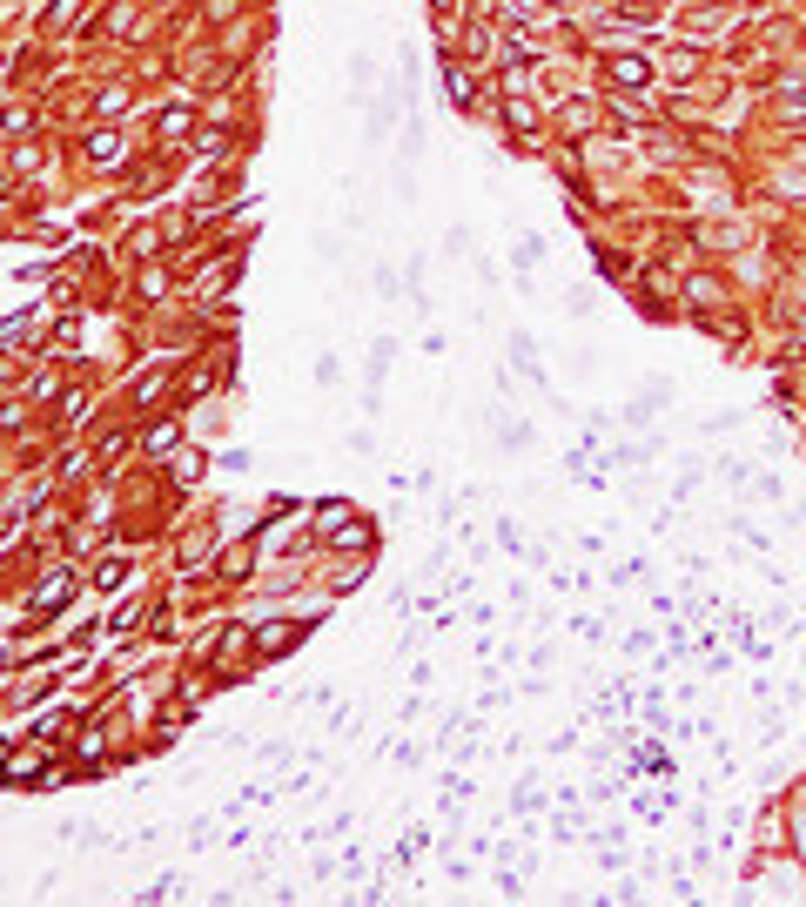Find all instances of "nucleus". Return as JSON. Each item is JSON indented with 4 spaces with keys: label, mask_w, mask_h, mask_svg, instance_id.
<instances>
[{
    "label": "nucleus",
    "mask_w": 806,
    "mask_h": 907,
    "mask_svg": "<svg viewBox=\"0 0 806 907\" xmlns=\"http://www.w3.org/2000/svg\"><path fill=\"white\" fill-rule=\"evenodd\" d=\"M303 639H310V619H276V625H255V653H263V659L296 653Z\"/></svg>",
    "instance_id": "f257e3e1"
},
{
    "label": "nucleus",
    "mask_w": 806,
    "mask_h": 907,
    "mask_svg": "<svg viewBox=\"0 0 806 907\" xmlns=\"http://www.w3.org/2000/svg\"><path fill=\"white\" fill-rule=\"evenodd\" d=\"M67 598H75V564H61V572H47L41 585H34V605H27V625L47 619V612H61Z\"/></svg>",
    "instance_id": "f03ea898"
},
{
    "label": "nucleus",
    "mask_w": 806,
    "mask_h": 907,
    "mask_svg": "<svg viewBox=\"0 0 806 907\" xmlns=\"http://www.w3.org/2000/svg\"><path fill=\"white\" fill-rule=\"evenodd\" d=\"M443 95H451L457 115H484V95H477V81H471L457 61H443Z\"/></svg>",
    "instance_id": "7ed1b4c3"
},
{
    "label": "nucleus",
    "mask_w": 806,
    "mask_h": 907,
    "mask_svg": "<svg viewBox=\"0 0 806 907\" xmlns=\"http://www.w3.org/2000/svg\"><path fill=\"white\" fill-rule=\"evenodd\" d=\"M323 544H336V552H376V524L350 511L343 524H330V538H323Z\"/></svg>",
    "instance_id": "20e7f679"
},
{
    "label": "nucleus",
    "mask_w": 806,
    "mask_h": 907,
    "mask_svg": "<svg viewBox=\"0 0 806 907\" xmlns=\"http://www.w3.org/2000/svg\"><path fill=\"white\" fill-rule=\"evenodd\" d=\"M142 451H148V457H175V451H182V417H148Z\"/></svg>",
    "instance_id": "39448f33"
},
{
    "label": "nucleus",
    "mask_w": 806,
    "mask_h": 907,
    "mask_svg": "<svg viewBox=\"0 0 806 907\" xmlns=\"http://www.w3.org/2000/svg\"><path fill=\"white\" fill-rule=\"evenodd\" d=\"M81 155H88V168H114V162H122V135H114V128L88 135V142H81Z\"/></svg>",
    "instance_id": "423d86ee"
},
{
    "label": "nucleus",
    "mask_w": 806,
    "mask_h": 907,
    "mask_svg": "<svg viewBox=\"0 0 806 907\" xmlns=\"http://www.w3.org/2000/svg\"><path fill=\"white\" fill-rule=\"evenodd\" d=\"M605 75H612V88H645L652 67H645L639 55H612V61H605Z\"/></svg>",
    "instance_id": "0eeeda50"
},
{
    "label": "nucleus",
    "mask_w": 806,
    "mask_h": 907,
    "mask_svg": "<svg viewBox=\"0 0 806 907\" xmlns=\"http://www.w3.org/2000/svg\"><path fill=\"white\" fill-rule=\"evenodd\" d=\"M95 410V397H88V384H75V390H61V410H55V424H61V437H67V424H81Z\"/></svg>",
    "instance_id": "6e6552de"
},
{
    "label": "nucleus",
    "mask_w": 806,
    "mask_h": 907,
    "mask_svg": "<svg viewBox=\"0 0 806 907\" xmlns=\"http://www.w3.org/2000/svg\"><path fill=\"white\" fill-rule=\"evenodd\" d=\"M202 471H209V451H175V457H168V477H175V484H182V491H188V484H195V477H202Z\"/></svg>",
    "instance_id": "1a4fd4ad"
},
{
    "label": "nucleus",
    "mask_w": 806,
    "mask_h": 907,
    "mask_svg": "<svg viewBox=\"0 0 806 907\" xmlns=\"http://www.w3.org/2000/svg\"><path fill=\"white\" fill-rule=\"evenodd\" d=\"M249 572H255V544H229V552H222V578H229V585H243Z\"/></svg>",
    "instance_id": "9d476101"
},
{
    "label": "nucleus",
    "mask_w": 806,
    "mask_h": 907,
    "mask_svg": "<svg viewBox=\"0 0 806 907\" xmlns=\"http://www.w3.org/2000/svg\"><path fill=\"white\" fill-rule=\"evenodd\" d=\"M685 303H692V310H719V303H726V289H719L712 276H692V283H685Z\"/></svg>",
    "instance_id": "9b49d317"
},
{
    "label": "nucleus",
    "mask_w": 806,
    "mask_h": 907,
    "mask_svg": "<svg viewBox=\"0 0 806 907\" xmlns=\"http://www.w3.org/2000/svg\"><path fill=\"white\" fill-rule=\"evenodd\" d=\"M142 619H148V598H122L108 625H114V632H122V639H128V632H142Z\"/></svg>",
    "instance_id": "f8f14e48"
},
{
    "label": "nucleus",
    "mask_w": 806,
    "mask_h": 907,
    "mask_svg": "<svg viewBox=\"0 0 806 907\" xmlns=\"http://www.w3.org/2000/svg\"><path fill=\"white\" fill-rule=\"evenodd\" d=\"M504 135H538V115H531V101H504Z\"/></svg>",
    "instance_id": "ddd939ff"
},
{
    "label": "nucleus",
    "mask_w": 806,
    "mask_h": 907,
    "mask_svg": "<svg viewBox=\"0 0 806 907\" xmlns=\"http://www.w3.org/2000/svg\"><path fill=\"white\" fill-rule=\"evenodd\" d=\"M168 376H175V370H142V376H134V390H128V404H155Z\"/></svg>",
    "instance_id": "4468645a"
},
{
    "label": "nucleus",
    "mask_w": 806,
    "mask_h": 907,
    "mask_svg": "<svg viewBox=\"0 0 806 907\" xmlns=\"http://www.w3.org/2000/svg\"><path fill=\"white\" fill-rule=\"evenodd\" d=\"M95 471V457L88 451H61V464H55V484H75V477H88Z\"/></svg>",
    "instance_id": "2eb2a0df"
},
{
    "label": "nucleus",
    "mask_w": 806,
    "mask_h": 907,
    "mask_svg": "<svg viewBox=\"0 0 806 907\" xmlns=\"http://www.w3.org/2000/svg\"><path fill=\"white\" fill-rule=\"evenodd\" d=\"M558 122L572 128V135H585V128H592V101H585V95H578V101H564V108H558Z\"/></svg>",
    "instance_id": "dca6fc26"
},
{
    "label": "nucleus",
    "mask_w": 806,
    "mask_h": 907,
    "mask_svg": "<svg viewBox=\"0 0 806 907\" xmlns=\"http://www.w3.org/2000/svg\"><path fill=\"white\" fill-rule=\"evenodd\" d=\"M188 128H195V108H168L162 115V142H182Z\"/></svg>",
    "instance_id": "f3484780"
},
{
    "label": "nucleus",
    "mask_w": 806,
    "mask_h": 907,
    "mask_svg": "<svg viewBox=\"0 0 806 907\" xmlns=\"http://www.w3.org/2000/svg\"><path fill=\"white\" fill-rule=\"evenodd\" d=\"M155 243H162V235H155V229H148V222H142V229H128L122 255H128V263H134V255H155Z\"/></svg>",
    "instance_id": "a211bd4d"
},
{
    "label": "nucleus",
    "mask_w": 806,
    "mask_h": 907,
    "mask_svg": "<svg viewBox=\"0 0 806 907\" xmlns=\"http://www.w3.org/2000/svg\"><path fill=\"white\" fill-rule=\"evenodd\" d=\"M128 578V558H108V564H95V592H114Z\"/></svg>",
    "instance_id": "6ab92c4d"
},
{
    "label": "nucleus",
    "mask_w": 806,
    "mask_h": 907,
    "mask_svg": "<svg viewBox=\"0 0 806 907\" xmlns=\"http://www.w3.org/2000/svg\"><path fill=\"white\" fill-rule=\"evenodd\" d=\"M162 289H168V269H142V283H134V296H142V303H155Z\"/></svg>",
    "instance_id": "aec40b11"
},
{
    "label": "nucleus",
    "mask_w": 806,
    "mask_h": 907,
    "mask_svg": "<svg viewBox=\"0 0 806 907\" xmlns=\"http://www.w3.org/2000/svg\"><path fill=\"white\" fill-rule=\"evenodd\" d=\"M471 61H491V27H471Z\"/></svg>",
    "instance_id": "412c9836"
},
{
    "label": "nucleus",
    "mask_w": 806,
    "mask_h": 907,
    "mask_svg": "<svg viewBox=\"0 0 806 907\" xmlns=\"http://www.w3.org/2000/svg\"><path fill=\"white\" fill-rule=\"evenodd\" d=\"M122 101H128V88H108V95L95 101V115H122Z\"/></svg>",
    "instance_id": "4be33fe9"
}]
</instances>
